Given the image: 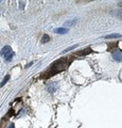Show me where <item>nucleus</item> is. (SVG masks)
Masks as SVG:
<instances>
[{
	"mask_svg": "<svg viewBox=\"0 0 122 128\" xmlns=\"http://www.w3.org/2000/svg\"><path fill=\"white\" fill-rule=\"evenodd\" d=\"M70 62H71V59H69V58L58 59L57 61L52 63V65L50 66V68L47 72H45V75L41 76V78H49V77H51V76L60 73V72H62V70H65L67 67L69 66Z\"/></svg>",
	"mask_w": 122,
	"mask_h": 128,
	"instance_id": "obj_1",
	"label": "nucleus"
},
{
	"mask_svg": "<svg viewBox=\"0 0 122 128\" xmlns=\"http://www.w3.org/2000/svg\"><path fill=\"white\" fill-rule=\"evenodd\" d=\"M113 58L115 61L117 62H122V50H119V49H116L115 51H113Z\"/></svg>",
	"mask_w": 122,
	"mask_h": 128,
	"instance_id": "obj_2",
	"label": "nucleus"
},
{
	"mask_svg": "<svg viewBox=\"0 0 122 128\" xmlns=\"http://www.w3.org/2000/svg\"><path fill=\"white\" fill-rule=\"evenodd\" d=\"M57 89H58V86L56 82H49L48 84H47V90H48V92H50V93H54Z\"/></svg>",
	"mask_w": 122,
	"mask_h": 128,
	"instance_id": "obj_3",
	"label": "nucleus"
},
{
	"mask_svg": "<svg viewBox=\"0 0 122 128\" xmlns=\"http://www.w3.org/2000/svg\"><path fill=\"white\" fill-rule=\"evenodd\" d=\"M10 52H12L11 47H10V46H4V47H3L2 49H1V51H0V54H1L2 57H4V58H5Z\"/></svg>",
	"mask_w": 122,
	"mask_h": 128,
	"instance_id": "obj_4",
	"label": "nucleus"
},
{
	"mask_svg": "<svg viewBox=\"0 0 122 128\" xmlns=\"http://www.w3.org/2000/svg\"><path fill=\"white\" fill-rule=\"evenodd\" d=\"M91 48H86L85 50H81V51H79V52H77L76 54V56H86V54H90L91 52Z\"/></svg>",
	"mask_w": 122,
	"mask_h": 128,
	"instance_id": "obj_5",
	"label": "nucleus"
},
{
	"mask_svg": "<svg viewBox=\"0 0 122 128\" xmlns=\"http://www.w3.org/2000/svg\"><path fill=\"white\" fill-rule=\"evenodd\" d=\"M67 32H68L67 28H57V29L54 30V33H57V34H65Z\"/></svg>",
	"mask_w": 122,
	"mask_h": 128,
	"instance_id": "obj_6",
	"label": "nucleus"
},
{
	"mask_svg": "<svg viewBox=\"0 0 122 128\" xmlns=\"http://www.w3.org/2000/svg\"><path fill=\"white\" fill-rule=\"evenodd\" d=\"M76 22H77V19H70V20L65 22L64 26H65V27H71V26H73Z\"/></svg>",
	"mask_w": 122,
	"mask_h": 128,
	"instance_id": "obj_7",
	"label": "nucleus"
},
{
	"mask_svg": "<svg viewBox=\"0 0 122 128\" xmlns=\"http://www.w3.org/2000/svg\"><path fill=\"white\" fill-rule=\"evenodd\" d=\"M122 34H119V33H114V34H109L107 36H105V38H121Z\"/></svg>",
	"mask_w": 122,
	"mask_h": 128,
	"instance_id": "obj_8",
	"label": "nucleus"
},
{
	"mask_svg": "<svg viewBox=\"0 0 122 128\" xmlns=\"http://www.w3.org/2000/svg\"><path fill=\"white\" fill-rule=\"evenodd\" d=\"M50 41V36L49 35H47V34H45L44 36H42V38H41V44H46V43H48Z\"/></svg>",
	"mask_w": 122,
	"mask_h": 128,
	"instance_id": "obj_9",
	"label": "nucleus"
},
{
	"mask_svg": "<svg viewBox=\"0 0 122 128\" xmlns=\"http://www.w3.org/2000/svg\"><path fill=\"white\" fill-rule=\"evenodd\" d=\"M9 79H10V75H6V76H5V77H4V78H3V80H2V82H1V83H0V88H2L3 86H4V84H5V83H6L7 81H9Z\"/></svg>",
	"mask_w": 122,
	"mask_h": 128,
	"instance_id": "obj_10",
	"label": "nucleus"
},
{
	"mask_svg": "<svg viewBox=\"0 0 122 128\" xmlns=\"http://www.w3.org/2000/svg\"><path fill=\"white\" fill-rule=\"evenodd\" d=\"M14 54H15V52H13V51H12V52H10V54L4 58V59H5V61H6V62H10L11 60H12V58L14 57Z\"/></svg>",
	"mask_w": 122,
	"mask_h": 128,
	"instance_id": "obj_11",
	"label": "nucleus"
},
{
	"mask_svg": "<svg viewBox=\"0 0 122 128\" xmlns=\"http://www.w3.org/2000/svg\"><path fill=\"white\" fill-rule=\"evenodd\" d=\"M78 45H74V46H71V47H69V48H67V49H65L64 51H63V54H66V52H68V51H70V50H72V49H74Z\"/></svg>",
	"mask_w": 122,
	"mask_h": 128,
	"instance_id": "obj_12",
	"label": "nucleus"
},
{
	"mask_svg": "<svg viewBox=\"0 0 122 128\" xmlns=\"http://www.w3.org/2000/svg\"><path fill=\"white\" fill-rule=\"evenodd\" d=\"M115 13H116V16L122 18V10H117V12H115Z\"/></svg>",
	"mask_w": 122,
	"mask_h": 128,
	"instance_id": "obj_13",
	"label": "nucleus"
},
{
	"mask_svg": "<svg viewBox=\"0 0 122 128\" xmlns=\"http://www.w3.org/2000/svg\"><path fill=\"white\" fill-rule=\"evenodd\" d=\"M113 46H118V43H112V44H109L107 49H108V50H112V48H114Z\"/></svg>",
	"mask_w": 122,
	"mask_h": 128,
	"instance_id": "obj_14",
	"label": "nucleus"
},
{
	"mask_svg": "<svg viewBox=\"0 0 122 128\" xmlns=\"http://www.w3.org/2000/svg\"><path fill=\"white\" fill-rule=\"evenodd\" d=\"M19 4H20V6H19V9L22 10L23 8H25V2H21V1H20V2H19Z\"/></svg>",
	"mask_w": 122,
	"mask_h": 128,
	"instance_id": "obj_15",
	"label": "nucleus"
},
{
	"mask_svg": "<svg viewBox=\"0 0 122 128\" xmlns=\"http://www.w3.org/2000/svg\"><path fill=\"white\" fill-rule=\"evenodd\" d=\"M7 128H15V126L13 125V124H11V125H10L9 127H7Z\"/></svg>",
	"mask_w": 122,
	"mask_h": 128,
	"instance_id": "obj_16",
	"label": "nucleus"
},
{
	"mask_svg": "<svg viewBox=\"0 0 122 128\" xmlns=\"http://www.w3.org/2000/svg\"><path fill=\"white\" fill-rule=\"evenodd\" d=\"M32 64H33V62H31V63H29V64H28V65H27V67H30L31 65H32Z\"/></svg>",
	"mask_w": 122,
	"mask_h": 128,
	"instance_id": "obj_17",
	"label": "nucleus"
},
{
	"mask_svg": "<svg viewBox=\"0 0 122 128\" xmlns=\"http://www.w3.org/2000/svg\"><path fill=\"white\" fill-rule=\"evenodd\" d=\"M119 6H122V1H121V2H119Z\"/></svg>",
	"mask_w": 122,
	"mask_h": 128,
	"instance_id": "obj_18",
	"label": "nucleus"
}]
</instances>
